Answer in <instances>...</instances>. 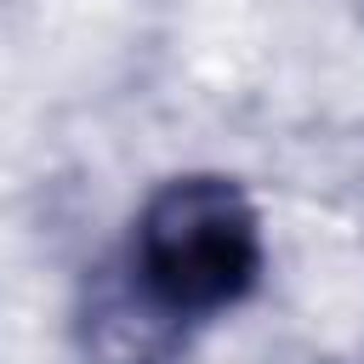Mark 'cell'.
Here are the masks:
<instances>
[{
  "instance_id": "obj_1",
  "label": "cell",
  "mask_w": 364,
  "mask_h": 364,
  "mask_svg": "<svg viewBox=\"0 0 364 364\" xmlns=\"http://www.w3.org/2000/svg\"><path fill=\"white\" fill-rule=\"evenodd\" d=\"M131 267L182 318L239 307L262 284V216L233 176H171L148 193L131 233Z\"/></svg>"
},
{
  "instance_id": "obj_2",
  "label": "cell",
  "mask_w": 364,
  "mask_h": 364,
  "mask_svg": "<svg viewBox=\"0 0 364 364\" xmlns=\"http://www.w3.org/2000/svg\"><path fill=\"white\" fill-rule=\"evenodd\" d=\"M193 318H182L171 301H159L131 256L102 262L80 284L74 307V341L85 364H182Z\"/></svg>"
}]
</instances>
